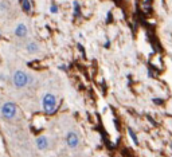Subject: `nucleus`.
<instances>
[{"instance_id": "obj_1", "label": "nucleus", "mask_w": 172, "mask_h": 157, "mask_svg": "<svg viewBox=\"0 0 172 157\" xmlns=\"http://www.w3.org/2000/svg\"><path fill=\"white\" fill-rule=\"evenodd\" d=\"M30 81H31L30 75L23 70H16L12 74V83L16 89H24L26 86H28Z\"/></svg>"}, {"instance_id": "obj_2", "label": "nucleus", "mask_w": 172, "mask_h": 157, "mask_svg": "<svg viewBox=\"0 0 172 157\" xmlns=\"http://www.w3.org/2000/svg\"><path fill=\"white\" fill-rule=\"evenodd\" d=\"M42 109L46 114H53L56 110V97L53 93H46L42 98Z\"/></svg>"}, {"instance_id": "obj_3", "label": "nucleus", "mask_w": 172, "mask_h": 157, "mask_svg": "<svg viewBox=\"0 0 172 157\" xmlns=\"http://www.w3.org/2000/svg\"><path fill=\"white\" fill-rule=\"evenodd\" d=\"M0 114H1V117L4 119H8V121H11V119H13L16 117V114H18V108H16V105L13 102H4L1 105V108H0Z\"/></svg>"}, {"instance_id": "obj_4", "label": "nucleus", "mask_w": 172, "mask_h": 157, "mask_svg": "<svg viewBox=\"0 0 172 157\" xmlns=\"http://www.w3.org/2000/svg\"><path fill=\"white\" fill-rule=\"evenodd\" d=\"M66 144L70 149H75L79 145V136L75 132H69L66 134Z\"/></svg>"}, {"instance_id": "obj_5", "label": "nucleus", "mask_w": 172, "mask_h": 157, "mask_svg": "<svg viewBox=\"0 0 172 157\" xmlns=\"http://www.w3.org/2000/svg\"><path fill=\"white\" fill-rule=\"evenodd\" d=\"M35 145H36L38 150H46L48 148V145H50V142H48V138L46 136H39L35 140Z\"/></svg>"}, {"instance_id": "obj_6", "label": "nucleus", "mask_w": 172, "mask_h": 157, "mask_svg": "<svg viewBox=\"0 0 172 157\" xmlns=\"http://www.w3.org/2000/svg\"><path fill=\"white\" fill-rule=\"evenodd\" d=\"M27 32H28V30H27V26L24 24V23H19V24L16 26V28H15V35L18 36V38H26V36H27Z\"/></svg>"}, {"instance_id": "obj_7", "label": "nucleus", "mask_w": 172, "mask_h": 157, "mask_svg": "<svg viewBox=\"0 0 172 157\" xmlns=\"http://www.w3.org/2000/svg\"><path fill=\"white\" fill-rule=\"evenodd\" d=\"M26 50H27V52H30V54H35V52L39 51V46H38L36 42H28L26 46Z\"/></svg>"}, {"instance_id": "obj_8", "label": "nucleus", "mask_w": 172, "mask_h": 157, "mask_svg": "<svg viewBox=\"0 0 172 157\" xmlns=\"http://www.w3.org/2000/svg\"><path fill=\"white\" fill-rule=\"evenodd\" d=\"M20 6H22V10H23L24 12H27V14H28V12H31V1H30V0H22L20 1Z\"/></svg>"}, {"instance_id": "obj_9", "label": "nucleus", "mask_w": 172, "mask_h": 157, "mask_svg": "<svg viewBox=\"0 0 172 157\" xmlns=\"http://www.w3.org/2000/svg\"><path fill=\"white\" fill-rule=\"evenodd\" d=\"M128 134L130 136V138H132V141H133L134 144H139V140H137V136H136V133L133 132V129H132V128H128Z\"/></svg>"}, {"instance_id": "obj_10", "label": "nucleus", "mask_w": 172, "mask_h": 157, "mask_svg": "<svg viewBox=\"0 0 172 157\" xmlns=\"http://www.w3.org/2000/svg\"><path fill=\"white\" fill-rule=\"evenodd\" d=\"M73 7H74V14H75V16H78V15H79V3H78L77 0H74V1H73Z\"/></svg>"}, {"instance_id": "obj_11", "label": "nucleus", "mask_w": 172, "mask_h": 157, "mask_svg": "<svg viewBox=\"0 0 172 157\" xmlns=\"http://www.w3.org/2000/svg\"><path fill=\"white\" fill-rule=\"evenodd\" d=\"M50 11H51V14H56V12H58V7H56L55 4H53V6L50 7Z\"/></svg>"}, {"instance_id": "obj_12", "label": "nucleus", "mask_w": 172, "mask_h": 157, "mask_svg": "<svg viewBox=\"0 0 172 157\" xmlns=\"http://www.w3.org/2000/svg\"><path fill=\"white\" fill-rule=\"evenodd\" d=\"M153 102H155L156 105H160V103L163 102V101H161V100H159V98H155V100H153Z\"/></svg>"}, {"instance_id": "obj_13", "label": "nucleus", "mask_w": 172, "mask_h": 157, "mask_svg": "<svg viewBox=\"0 0 172 157\" xmlns=\"http://www.w3.org/2000/svg\"><path fill=\"white\" fill-rule=\"evenodd\" d=\"M109 46H110V42H109V41H108V42H106V43H105V47H106V49H108V47H109Z\"/></svg>"}, {"instance_id": "obj_14", "label": "nucleus", "mask_w": 172, "mask_h": 157, "mask_svg": "<svg viewBox=\"0 0 172 157\" xmlns=\"http://www.w3.org/2000/svg\"><path fill=\"white\" fill-rule=\"evenodd\" d=\"M171 149H172V144H171Z\"/></svg>"}]
</instances>
